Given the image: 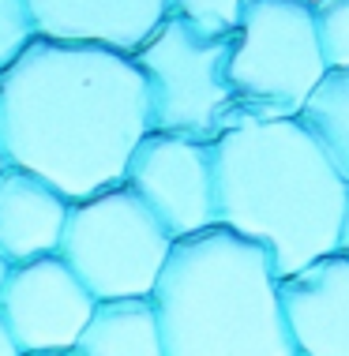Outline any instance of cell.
<instances>
[{"instance_id":"1","label":"cell","mask_w":349,"mask_h":356,"mask_svg":"<svg viewBox=\"0 0 349 356\" xmlns=\"http://www.w3.org/2000/svg\"><path fill=\"white\" fill-rule=\"evenodd\" d=\"M147 136V79L128 53L38 38L0 75L8 165L42 177L72 203L121 188Z\"/></svg>"},{"instance_id":"2","label":"cell","mask_w":349,"mask_h":356,"mask_svg":"<svg viewBox=\"0 0 349 356\" xmlns=\"http://www.w3.org/2000/svg\"><path fill=\"white\" fill-rule=\"evenodd\" d=\"M210 154L218 225L267 248L282 277L342 248L349 184L300 120L237 113Z\"/></svg>"},{"instance_id":"3","label":"cell","mask_w":349,"mask_h":356,"mask_svg":"<svg viewBox=\"0 0 349 356\" xmlns=\"http://www.w3.org/2000/svg\"><path fill=\"white\" fill-rule=\"evenodd\" d=\"M150 304L169 356H297L274 259L222 225L173 244Z\"/></svg>"},{"instance_id":"4","label":"cell","mask_w":349,"mask_h":356,"mask_svg":"<svg viewBox=\"0 0 349 356\" xmlns=\"http://www.w3.org/2000/svg\"><path fill=\"white\" fill-rule=\"evenodd\" d=\"M316 8L304 0H245L233 26L229 79L237 113L297 120L327 79Z\"/></svg>"},{"instance_id":"5","label":"cell","mask_w":349,"mask_h":356,"mask_svg":"<svg viewBox=\"0 0 349 356\" xmlns=\"http://www.w3.org/2000/svg\"><path fill=\"white\" fill-rule=\"evenodd\" d=\"M132 60L147 79L150 131L215 143L237 117V94L229 79L233 31L218 34L196 19L169 12L132 53Z\"/></svg>"},{"instance_id":"6","label":"cell","mask_w":349,"mask_h":356,"mask_svg":"<svg viewBox=\"0 0 349 356\" xmlns=\"http://www.w3.org/2000/svg\"><path fill=\"white\" fill-rule=\"evenodd\" d=\"M173 244L177 240L169 236V229L143 207L128 184H121L72 207L61 259L98 304L150 300Z\"/></svg>"},{"instance_id":"7","label":"cell","mask_w":349,"mask_h":356,"mask_svg":"<svg viewBox=\"0 0 349 356\" xmlns=\"http://www.w3.org/2000/svg\"><path fill=\"white\" fill-rule=\"evenodd\" d=\"M124 184L169 229L173 240L207 233L218 225L215 154L203 139L150 131L132 154Z\"/></svg>"},{"instance_id":"8","label":"cell","mask_w":349,"mask_h":356,"mask_svg":"<svg viewBox=\"0 0 349 356\" xmlns=\"http://www.w3.org/2000/svg\"><path fill=\"white\" fill-rule=\"evenodd\" d=\"M98 300L61 255L12 266L0 293V315L23 356L75 353Z\"/></svg>"},{"instance_id":"9","label":"cell","mask_w":349,"mask_h":356,"mask_svg":"<svg viewBox=\"0 0 349 356\" xmlns=\"http://www.w3.org/2000/svg\"><path fill=\"white\" fill-rule=\"evenodd\" d=\"M297 356H349V259L342 252L282 277Z\"/></svg>"},{"instance_id":"10","label":"cell","mask_w":349,"mask_h":356,"mask_svg":"<svg viewBox=\"0 0 349 356\" xmlns=\"http://www.w3.org/2000/svg\"><path fill=\"white\" fill-rule=\"evenodd\" d=\"M173 12V0H31L38 34L53 42L135 53Z\"/></svg>"},{"instance_id":"11","label":"cell","mask_w":349,"mask_h":356,"mask_svg":"<svg viewBox=\"0 0 349 356\" xmlns=\"http://www.w3.org/2000/svg\"><path fill=\"white\" fill-rule=\"evenodd\" d=\"M72 199L26 169L8 165L0 177V252L12 266L61 255Z\"/></svg>"},{"instance_id":"12","label":"cell","mask_w":349,"mask_h":356,"mask_svg":"<svg viewBox=\"0 0 349 356\" xmlns=\"http://www.w3.org/2000/svg\"><path fill=\"white\" fill-rule=\"evenodd\" d=\"M75 356H169L150 300H109L98 304L83 330Z\"/></svg>"},{"instance_id":"13","label":"cell","mask_w":349,"mask_h":356,"mask_svg":"<svg viewBox=\"0 0 349 356\" xmlns=\"http://www.w3.org/2000/svg\"><path fill=\"white\" fill-rule=\"evenodd\" d=\"M297 120L312 131V139L331 158L338 177L349 184V68L327 72V79L316 86Z\"/></svg>"},{"instance_id":"14","label":"cell","mask_w":349,"mask_h":356,"mask_svg":"<svg viewBox=\"0 0 349 356\" xmlns=\"http://www.w3.org/2000/svg\"><path fill=\"white\" fill-rule=\"evenodd\" d=\"M38 23L31 15V0H0V75L38 42Z\"/></svg>"},{"instance_id":"15","label":"cell","mask_w":349,"mask_h":356,"mask_svg":"<svg viewBox=\"0 0 349 356\" xmlns=\"http://www.w3.org/2000/svg\"><path fill=\"white\" fill-rule=\"evenodd\" d=\"M319 19V42H323V56L331 72L349 68V0H327L316 8Z\"/></svg>"},{"instance_id":"16","label":"cell","mask_w":349,"mask_h":356,"mask_svg":"<svg viewBox=\"0 0 349 356\" xmlns=\"http://www.w3.org/2000/svg\"><path fill=\"white\" fill-rule=\"evenodd\" d=\"M240 8H245V0H173V12L196 19L199 26L218 31V34H226L237 26Z\"/></svg>"},{"instance_id":"17","label":"cell","mask_w":349,"mask_h":356,"mask_svg":"<svg viewBox=\"0 0 349 356\" xmlns=\"http://www.w3.org/2000/svg\"><path fill=\"white\" fill-rule=\"evenodd\" d=\"M0 356H23V349H19L15 338H12V330H8L4 315H0Z\"/></svg>"},{"instance_id":"18","label":"cell","mask_w":349,"mask_h":356,"mask_svg":"<svg viewBox=\"0 0 349 356\" xmlns=\"http://www.w3.org/2000/svg\"><path fill=\"white\" fill-rule=\"evenodd\" d=\"M8 274H12V263H8L4 252H0V293H4V285H8Z\"/></svg>"},{"instance_id":"19","label":"cell","mask_w":349,"mask_h":356,"mask_svg":"<svg viewBox=\"0 0 349 356\" xmlns=\"http://www.w3.org/2000/svg\"><path fill=\"white\" fill-rule=\"evenodd\" d=\"M346 259H349V207H346V225H342V248H338Z\"/></svg>"},{"instance_id":"20","label":"cell","mask_w":349,"mask_h":356,"mask_svg":"<svg viewBox=\"0 0 349 356\" xmlns=\"http://www.w3.org/2000/svg\"><path fill=\"white\" fill-rule=\"evenodd\" d=\"M4 169H8V154H4V139H0V177H4Z\"/></svg>"},{"instance_id":"21","label":"cell","mask_w":349,"mask_h":356,"mask_svg":"<svg viewBox=\"0 0 349 356\" xmlns=\"http://www.w3.org/2000/svg\"><path fill=\"white\" fill-rule=\"evenodd\" d=\"M304 4H312V8H319V4H327V0H304Z\"/></svg>"},{"instance_id":"22","label":"cell","mask_w":349,"mask_h":356,"mask_svg":"<svg viewBox=\"0 0 349 356\" xmlns=\"http://www.w3.org/2000/svg\"><path fill=\"white\" fill-rule=\"evenodd\" d=\"M49 356H75V353H49Z\"/></svg>"}]
</instances>
